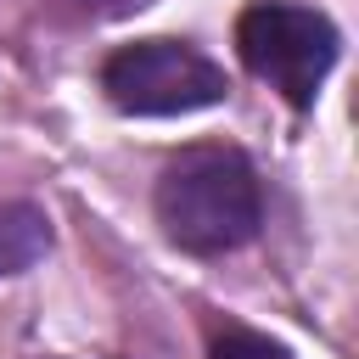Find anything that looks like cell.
I'll list each match as a JSON object with an SVG mask.
<instances>
[{
	"mask_svg": "<svg viewBox=\"0 0 359 359\" xmlns=\"http://www.w3.org/2000/svg\"><path fill=\"white\" fill-rule=\"evenodd\" d=\"M90 11H118V6H129V0H84Z\"/></svg>",
	"mask_w": 359,
	"mask_h": 359,
	"instance_id": "cell-6",
	"label": "cell"
},
{
	"mask_svg": "<svg viewBox=\"0 0 359 359\" xmlns=\"http://www.w3.org/2000/svg\"><path fill=\"white\" fill-rule=\"evenodd\" d=\"M236 50L252 79H264L286 107L309 112L320 101V84L331 79L342 56V34L320 6L303 0H252L236 17Z\"/></svg>",
	"mask_w": 359,
	"mask_h": 359,
	"instance_id": "cell-2",
	"label": "cell"
},
{
	"mask_svg": "<svg viewBox=\"0 0 359 359\" xmlns=\"http://www.w3.org/2000/svg\"><path fill=\"white\" fill-rule=\"evenodd\" d=\"M151 213L180 252H196V258L236 252L264 224L258 168L236 146H185L180 157L163 163Z\"/></svg>",
	"mask_w": 359,
	"mask_h": 359,
	"instance_id": "cell-1",
	"label": "cell"
},
{
	"mask_svg": "<svg viewBox=\"0 0 359 359\" xmlns=\"http://www.w3.org/2000/svg\"><path fill=\"white\" fill-rule=\"evenodd\" d=\"M101 90L118 112L129 118H180V112H208L230 95L224 67L196 50L191 39L151 34L129 39L101 62Z\"/></svg>",
	"mask_w": 359,
	"mask_h": 359,
	"instance_id": "cell-3",
	"label": "cell"
},
{
	"mask_svg": "<svg viewBox=\"0 0 359 359\" xmlns=\"http://www.w3.org/2000/svg\"><path fill=\"white\" fill-rule=\"evenodd\" d=\"M208 359H292V348H286V342H275V337H264V331L224 325V331H213Z\"/></svg>",
	"mask_w": 359,
	"mask_h": 359,
	"instance_id": "cell-5",
	"label": "cell"
},
{
	"mask_svg": "<svg viewBox=\"0 0 359 359\" xmlns=\"http://www.w3.org/2000/svg\"><path fill=\"white\" fill-rule=\"evenodd\" d=\"M50 252V213L34 202H6L0 208V280L34 269Z\"/></svg>",
	"mask_w": 359,
	"mask_h": 359,
	"instance_id": "cell-4",
	"label": "cell"
}]
</instances>
